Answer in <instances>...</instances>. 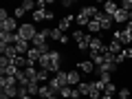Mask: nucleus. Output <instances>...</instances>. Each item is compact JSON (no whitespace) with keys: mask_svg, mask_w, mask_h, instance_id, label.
Wrapping results in <instances>:
<instances>
[{"mask_svg":"<svg viewBox=\"0 0 132 99\" xmlns=\"http://www.w3.org/2000/svg\"><path fill=\"white\" fill-rule=\"evenodd\" d=\"M48 86H51V90H53V93H57V95H60V90L64 88V86H68V73H66V71L55 73V77H51Z\"/></svg>","mask_w":132,"mask_h":99,"instance_id":"obj_1","label":"nucleus"},{"mask_svg":"<svg viewBox=\"0 0 132 99\" xmlns=\"http://www.w3.org/2000/svg\"><path fill=\"white\" fill-rule=\"evenodd\" d=\"M18 35H20L22 40H27V42H31V40L38 35V31H35V27H33V24L22 22V24H20V29H18Z\"/></svg>","mask_w":132,"mask_h":99,"instance_id":"obj_2","label":"nucleus"},{"mask_svg":"<svg viewBox=\"0 0 132 99\" xmlns=\"http://www.w3.org/2000/svg\"><path fill=\"white\" fill-rule=\"evenodd\" d=\"M18 29H20V24L15 18H7L0 22V31H5V33H18Z\"/></svg>","mask_w":132,"mask_h":99,"instance_id":"obj_3","label":"nucleus"},{"mask_svg":"<svg viewBox=\"0 0 132 99\" xmlns=\"http://www.w3.org/2000/svg\"><path fill=\"white\" fill-rule=\"evenodd\" d=\"M112 40H117V42H121V46H123V44H130V42H132V33L128 31V29H121V31H114Z\"/></svg>","mask_w":132,"mask_h":99,"instance_id":"obj_4","label":"nucleus"},{"mask_svg":"<svg viewBox=\"0 0 132 99\" xmlns=\"http://www.w3.org/2000/svg\"><path fill=\"white\" fill-rule=\"evenodd\" d=\"M95 20H99V24H101V31H110V29H112V22H114V20L110 18V15H106L104 11H99Z\"/></svg>","mask_w":132,"mask_h":99,"instance_id":"obj_5","label":"nucleus"},{"mask_svg":"<svg viewBox=\"0 0 132 99\" xmlns=\"http://www.w3.org/2000/svg\"><path fill=\"white\" fill-rule=\"evenodd\" d=\"M108 51V46L104 44V40L97 38V35H93V40H90V53H104Z\"/></svg>","mask_w":132,"mask_h":99,"instance_id":"obj_6","label":"nucleus"},{"mask_svg":"<svg viewBox=\"0 0 132 99\" xmlns=\"http://www.w3.org/2000/svg\"><path fill=\"white\" fill-rule=\"evenodd\" d=\"M77 71H79V73H84V75H90V73H95V71H97V66H95L90 60H81L79 64H77Z\"/></svg>","mask_w":132,"mask_h":99,"instance_id":"obj_7","label":"nucleus"},{"mask_svg":"<svg viewBox=\"0 0 132 99\" xmlns=\"http://www.w3.org/2000/svg\"><path fill=\"white\" fill-rule=\"evenodd\" d=\"M15 51H18V55H27L29 53V42L22 40L18 33H15Z\"/></svg>","mask_w":132,"mask_h":99,"instance_id":"obj_8","label":"nucleus"},{"mask_svg":"<svg viewBox=\"0 0 132 99\" xmlns=\"http://www.w3.org/2000/svg\"><path fill=\"white\" fill-rule=\"evenodd\" d=\"M79 84H81V73L77 71V68H73V71H68V86H73V88H77Z\"/></svg>","mask_w":132,"mask_h":99,"instance_id":"obj_9","label":"nucleus"},{"mask_svg":"<svg viewBox=\"0 0 132 99\" xmlns=\"http://www.w3.org/2000/svg\"><path fill=\"white\" fill-rule=\"evenodd\" d=\"M73 22H75V15H66V18H62L60 22H57V29L64 33V31H68V29H71Z\"/></svg>","mask_w":132,"mask_h":99,"instance_id":"obj_10","label":"nucleus"},{"mask_svg":"<svg viewBox=\"0 0 132 99\" xmlns=\"http://www.w3.org/2000/svg\"><path fill=\"white\" fill-rule=\"evenodd\" d=\"M97 13H99L97 7H81V11H79V15H84V18H88V20H95Z\"/></svg>","mask_w":132,"mask_h":99,"instance_id":"obj_11","label":"nucleus"},{"mask_svg":"<svg viewBox=\"0 0 132 99\" xmlns=\"http://www.w3.org/2000/svg\"><path fill=\"white\" fill-rule=\"evenodd\" d=\"M117 11H119V5H117V2H112V0L104 2V13H106V15H110V18H112Z\"/></svg>","mask_w":132,"mask_h":99,"instance_id":"obj_12","label":"nucleus"},{"mask_svg":"<svg viewBox=\"0 0 132 99\" xmlns=\"http://www.w3.org/2000/svg\"><path fill=\"white\" fill-rule=\"evenodd\" d=\"M27 57H29V62H31V66H35V62H40L42 53H40L35 46H31V48H29V53H27Z\"/></svg>","mask_w":132,"mask_h":99,"instance_id":"obj_13","label":"nucleus"},{"mask_svg":"<svg viewBox=\"0 0 132 99\" xmlns=\"http://www.w3.org/2000/svg\"><path fill=\"white\" fill-rule=\"evenodd\" d=\"M0 86H2V88L18 86V79H15V77H9V75H2V77H0Z\"/></svg>","mask_w":132,"mask_h":99,"instance_id":"obj_14","label":"nucleus"},{"mask_svg":"<svg viewBox=\"0 0 132 99\" xmlns=\"http://www.w3.org/2000/svg\"><path fill=\"white\" fill-rule=\"evenodd\" d=\"M112 20H114L117 24H126V22H128V11H123L121 7H119V11L112 15Z\"/></svg>","mask_w":132,"mask_h":99,"instance_id":"obj_15","label":"nucleus"},{"mask_svg":"<svg viewBox=\"0 0 132 99\" xmlns=\"http://www.w3.org/2000/svg\"><path fill=\"white\" fill-rule=\"evenodd\" d=\"M106 46H108V51L112 53V55H119V53L123 51V46H121V42H117V40H112V42H108V44H106Z\"/></svg>","mask_w":132,"mask_h":99,"instance_id":"obj_16","label":"nucleus"},{"mask_svg":"<svg viewBox=\"0 0 132 99\" xmlns=\"http://www.w3.org/2000/svg\"><path fill=\"white\" fill-rule=\"evenodd\" d=\"M51 95H57V93H53V90H51V86L40 84V93H38V97H40V99H48Z\"/></svg>","mask_w":132,"mask_h":99,"instance_id":"obj_17","label":"nucleus"},{"mask_svg":"<svg viewBox=\"0 0 132 99\" xmlns=\"http://www.w3.org/2000/svg\"><path fill=\"white\" fill-rule=\"evenodd\" d=\"M48 18V9H35L33 11V20L35 22H42V20Z\"/></svg>","mask_w":132,"mask_h":99,"instance_id":"obj_18","label":"nucleus"},{"mask_svg":"<svg viewBox=\"0 0 132 99\" xmlns=\"http://www.w3.org/2000/svg\"><path fill=\"white\" fill-rule=\"evenodd\" d=\"M90 62H93V64L97 66V68L106 64V60H104V55H101V53H90Z\"/></svg>","mask_w":132,"mask_h":99,"instance_id":"obj_19","label":"nucleus"},{"mask_svg":"<svg viewBox=\"0 0 132 99\" xmlns=\"http://www.w3.org/2000/svg\"><path fill=\"white\" fill-rule=\"evenodd\" d=\"M38 68H35V66H29V68H27V71H24V75H27L29 77V79H31V81H38ZM38 84H40V81H38Z\"/></svg>","mask_w":132,"mask_h":99,"instance_id":"obj_20","label":"nucleus"},{"mask_svg":"<svg viewBox=\"0 0 132 99\" xmlns=\"http://www.w3.org/2000/svg\"><path fill=\"white\" fill-rule=\"evenodd\" d=\"M84 38H86V33L81 31V29H75V31L71 33V40H73V42H77V44L84 42Z\"/></svg>","mask_w":132,"mask_h":99,"instance_id":"obj_21","label":"nucleus"},{"mask_svg":"<svg viewBox=\"0 0 132 99\" xmlns=\"http://www.w3.org/2000/svg\"><path fill=\"white\" fill-rule=\"evenodd\" d=\"M86 29L90 31V35H95V33H99V31H101V24H99V20H90Z\"/></svg>","mask_w":132,"mask_h":99,"instance_id":"obj_22","label":"nucleus"},{"mask_svg":"<svg viewBox=\"0 0 132 99\" xmlns=\"http://www.w3.org/2000/svg\"><path fill=\"white\" fill-rule=\"evenodd\" d=\"M62 38H64V33H62L57 27L51 29V40H53V42H62Z\"/></svg>","mask_w":132,"mask_h":99,"instance_id":"obj_23","label":"nucleus"},{"mask_svg":"<svg viewBox=\"0 0 132 99\" xmlns=\"http://www.w3.org/2000/svg\"><path fill=\"white\" fill-rule=\"evenodd\" d=\"M27 90H29V95H31V97H35V95L40 93V84H38V81H31V84L27 86Z\"/></svg>","mask_w":132,"mask_h":99,"instance_id":"obj_24","label":"nucleus"},{"mask_svg":"<svg viewBox=\"0 0 132 99\" xmlns=\"http://www.w3.org/2000/svg\"><path fill=\"white\" fill-rule=\"evenodd\" d=\"M48 73H51V71H44V68H40V73H38V81H40V84H44V81H51Z\"/></svg>","mask_w":132,"mask_h":99,"instance_id":"obj_25","label":"nucleus"},{"mask_svg":"<svg viewBox=\"0 0 132 99\" xmlns=\"http://www.w3.org/2000/svg\"><path fill=\"white\" fill-rule=\"evenodd\" d=\"M77 93H79V97H81V95H90V84L81 81V84L77 86Z\"/></svg>","mask_w":132,"mask_h":99,"instance_id":"obj_26","label":"nucleus"},{"mask_svg":"<svg viewBox=\"0 0 132 99\" xmlns=\"http://www.w3.org/2000/svg\"><path fill=\"white\" fill-rule=\"evenodd\" d=\"M117 93V86L110 81V84H106V88H104V95H108V97H112V95Z\"/></svg>","mask_w":132,"mask_h":99,"instance_id":"obj_27","label":"nucleus"},{"mask_svg":"<svg viewBox=\"0 0 132 99\" xmlns=\"http://www.w3.org/2000/svg\"><path fill=\"white\" fill-rule=\"evenodd\" d=\"M2 93H7L9 97H20V93H18V86H11V88H2Z\"/></svg>","mask_w":132,"mask_h":99,"instance_id":"obj_28","label":"nucleus"},{"mask_svg":"<svg viewBox=\"0 0 132 99\" xmlns=\"http://www.w3.org/2000/svg\"><path fill=\"white\" fill-rule=\"evenodd\" d=\"M20 7H22L24 11H31L33 7H38V5H35V2H33V0H22V5H20Z\"/></svg>","mask_w":132,"mask_h":99,"instance_id":"obj_29","label":"nucleus"},{"mask_svg":"<svg viewBox=\"0 0 132 99\" xmlns=\"http://www.w3.org/2000/svg\"><path fill=\"white\" fill-rule=\"evenodd\" d=\"M75 22L79 24V27H88V22H90V20H88V18H84V15H77V18H75Z\"/></svg>","mask_w":132,"mask_h":99,"instance_id":"obj_30","label":"nucleus"},{"mask_svg":"<svg viewBox=\"0 0 132 99\" xmlns=\"http://www.w3.org/2000/svg\"><path fill=\"white\" fill-rule=\"evenodd\" d=\"M119 7H121L123 11H128V13H130V11H132V0H123V2H121Z\"/></svg>","mask_w":132,"mask_h":99,"instance_id":"obj_31","label":"nucleus"},{"mask_svg":"<svg viewBox=\"0 0 132 99\" xmlns=\"http://www.w3.org/2000/svg\"><path fill=\"white\" fill-rule=\"evenodd\" d=\"M117 99H130V90H128V88L119 90V93H117Z\"/></svg>","mask_w":132,"mask_h":99,"instance_id":"obj_32","label":"nucleus"},{"mask_svg":"<svg viewBox=\"0 0 132 99\" xmlns=\"http://www.w3.org/2000/svg\"><path fill=\"white\" fill-rule=\"evenodd\" d=\"M24 13H27V11L22 9V7H15V11H13V18L18 20V18H24Z\"/></svg>","mask_w":132,"mask_h":99,"instance_id":"obj_33","label":"nucleus"},{"mask_svg":"<svg viewBox=\"0 0 132 99\" xmlns=\"http://www.w3.org/2000/svg\"><path fill=\"white\" fill-rule=\"evenodd\" d=\"M7 18H11V15L7 13V7H2V9H0V22H2V20H7Z\"/></svg>","mask_w":132,"mask_h":99,"instance_id":"obj_34","label":"nucleus"},{"mask_svg":"<svg viewBox=\"0 0 132 99\" xmlns=\"http://www.w3.org/2000/svg\"><path fill=\"white\" fill-rule=\"evenodd\" d=\"M114 62H117V64H123V62H128V57L123 55V51H121V53L117 55V60H114Z\"/></svg>","mask_w":132,"mask_h":99,"instance_id":"obj_35","label":"nucleus"},{"mask_svg":"<svg viewBox=\"0 0 132 99\" xmlns=\"http://www.w3.org/2000/svg\"><path fill=\"white\" fill-rule=\"evenodd\" d=\"M123 55L130 60V57H132V48H130V46H126V48H123Z\"/></svg>","mask_w":132,"mask_h":99,"instance_id":"obj_36","label":"nucleus"},{"mask_svg":"<svg viewBox=\"0 0 132 99\" xmlns=\"http://www.w3.org/2000/svg\"><path fill=\"white\" fill-rule=\"evenodd\" d=\"M35 5H38V7H40V9H44V7H46V5H48V0H38V2H35Z\"/></svg>","mask_w":132,"mask_h":99,"instance_id":"obj_37","label":"nucleus"},{"mask_svg":"<svg viewBox=\"0 0 132 99\" xmlns=\"http://www.w3.org/2000/svg\"><path fill=\"white\" fill-rule=\"evenodd\" d=\"M62 7H64V9H68V7H73V0H64V2H62Z\"/></svg>","mask_w":132,"mask_h":99,"instance_id":"obj_38","label":"nucleus"},{"mask_svg":"<svg viewBox=\"0 0 132 99\" xmlns=\"http://www.w3.org/2000/svg\"><path fill=\"white\" fill-rule=\"evenodd\" d=\"M68 42H71V38H68V35L64 33V38H62V42H60V44H68Z\"/></svg>","mask_w":132,"mask_h":99,"instance_id":"obj_39","label":"nucleus"},{"mask_svg":"<svg viewBox=\"0 0 132 99\" xmlns=\"http://www.w3.org/2000/svg\"><path fill=\"white\" fill-rule=\"evenodd\" d=\"M0 99H11V97H9L7 93H0Z\"/></svg>","mask_w":132,"mask_h":99,"instance_id":"obj_40","label":"nucleus"},{"mask_svg":"<svg viewBox=\"0 0 132 99\" xmlns=\"http://www.w3.org/2000/svg\"><path fill=\"white\" fill-rule=\"evenodd\" d=\"M126 29H128V31L132 33V22H128V24H126Z\"/></svg>","mask_w":132,"mask_h":99,"instance_id":"obj_41","label":"nucleus"},{"mask_svg":"<svg viewBox=\"0 0 132 99\" xmlns=\"http://www.w3.org/2000/svg\"><path fill=\"white\" fill-rule=\"evenodd\" d=\"M20 99H33V97H31V95H22V97H20Z\"/></svg>","mask_w":132,"mask_h":99,"instance_id":"obj_42","label":"nucleus"},{"mask_svg":"<svg viewBox=\"0 0 132 99\" xmlns=\"http://www.w3.org/2000/svg\"><path fill=\"white\" fill-rule=\"evenodd\" d=\"M128 22H132V11H130V13H128Z\"/></svg>","mask_w":132,"mask_h":99,"instance_id":"obj_43","label":"nucleus"},{"mask_svg":"<svg viewBox=\"0 0 132 99\" xmlns=\"http://www.w3.org/2000/svg\"><path fill=\"white\" fill-rule=\"evenodd\" d=\"M48 99H60V95H51V97H48Z\"/></svg>","mask_w":132,"mask_h":99,"instance_id":"obj_44","label":"nucleus"},{"mask_svg":"<svg viewBox=\"0 0 132 99\" xmlns=\"http://www.w3.org/2000/svg\"><path fill=\"white\" fill-rule=\"evenodd\" d=\"M101 99H112V97H108V95H104V97H101Z\"/></svg>","mask_w":132,"mask_h":99,"instance_id":"obj_45","label":"nucleus"},{"mask_svg":"<svg viewBox=\"0 0 132 99\" xmlns=\"http://www.w3.org/2000/svg\"><path fill=\"white\" fill-rule=\"evenodd\" d=\"M73 99H81V97H73Z\"/></svg>","mask_w":132,"mask_h":99,"instance_id":"obj_46","label":"nucleus"},{"mask_svg":"<svg viewBox=\"0 0 132 99\" xmlns=\"http://www.w3.org/2000/svg\"><path fill=\"white\" fill-rule=\"evenodd\" d=\"M60 99H62V97H60Z\"/></svg>","mask_w":132,"mask_h":99,"instance_id":"obj_47","label":"nucleus"}]
</instances>
